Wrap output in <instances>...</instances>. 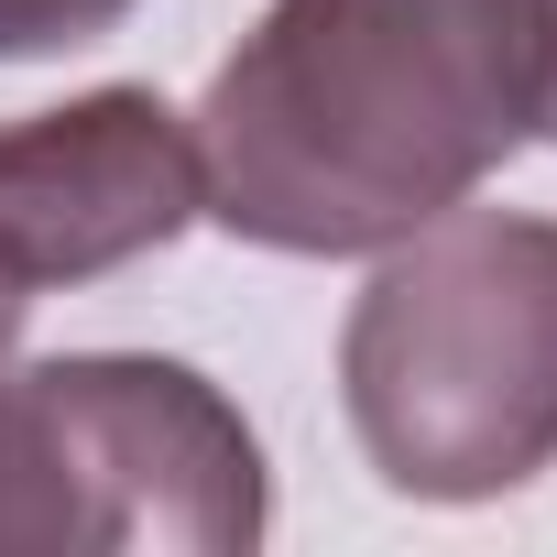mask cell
Listing matches in <instances>:
<instances>
[{
  "label": "cell",
  "instance_id": "4",
  "mask_svg": "<svg viewBox=\"0 0 557 557\" xmlns=\"http://www.w3.org/2000/svg\"><path fill=\"white\" fill-rule=\"evenodd\" d=\"M208 219L197 132L153 88H88L66 110L0 121V350L66 285L175 251Z\"/></svg>",
  "mask_w": 557,
  "mask_h": 557
},
{
  "label": "cell",
  "instance_id": "5",
  "mask_svg": "<svg viewBox=\"0 0 557 557\" xmlns=\"http://www.w3.org/2000/svg\"><path fill=\"white\" fill-rule=\"evenodd\" d=\"M143 0H0V66H34V55H77L99 34H121Z\"/></svg>",
  "mask_w": 557,
  "mask_h": 557
},
{
  "label": "cell",
  "instance_id": "2",
  "mask_svg": "<svg viewBox=\"0 0 557 557\" xmlns=\"http://www.w3.org/2000/svg\"><path fill=\"white\" fill-rule=\"evenodd\" d=\"M339 405L405 503H503L557 470V219L448 208L394 240L339 329Z\"/></svg>",
  "mask_w": 557,
  "mask_h": 557
},
{
  "label": "cell",
  "instance_id": "3",
  "mask_svg": "<svg viewBox=\"0 0 557 557\" xmlns=\"http://www.w3.org/2000/svg\"><path fill=\"white\" fill-rule=\"evenodd\" d=\"M273 470L251 416L153 350L0 372V557H251Z\"/></svg>",
  "mask_w": 557,
  "mask_h": 557
},
{
  "label": "cell",
  "instance_id": "6",
  "mask_svg": "<svg viewBox=\"0 0 557 557\" xmlns=\"http://www.w3.org/2000/svg\"><path fill=\"white\" fill-rule=\"evenodd\" d=\"M535 34H546V88H535V132L557 143V0H535Z\"/></svg>",
  "mask_w": 557,
  "mask_h": 557
},
{
  "label": "cell",
  "instance_id": "1",
  "mask_svg": "<svg viewBox=\"0 0 557 557\" xmlns=\"http://www.w3.org/2000/svg\"><path fill=\"white\" fill-rule=\"evenodd\" d=\"M535 0H273L197 99L208 219L285 262H372L535 143Z\"/></svg>",
  "mask_w": 557,
  "mask_h": 557
}]
</instances>
